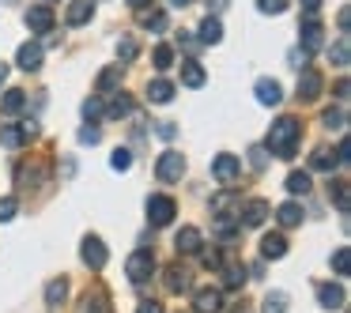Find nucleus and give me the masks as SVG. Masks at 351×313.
Listing matches in <instances>:
<instances>
[{"instance_id": "17", "label": "nucleus", "mask_w": 351, "mask_h": 313, "mask_svg": "<svg viewBox=\"0 0 351 313\" xmlns=\"http://www.w3.org/2000/svg\"><path fill=\"white\" fill-rule=\"evenodd\" d=\"M317 302L325 310H343V287L336 283H317Z\"/></svg>"}, {"instance_id": "9", "label": "nucleus", "mask_w": 351, "mask_h": 313, "mask_svg": "<svg viewBox=\"0 0 351 313\" xmlns=\"http://www.w3.org/2000/svg\"><path fill=\"white\" fill-rule=\"evenodd\" d=\"M27 27H31V34H49L53 31V8L49 4H34L27 12Z\"/></svg>"}, {"instance_id": "11", "label": "nucleus", "mask_w": 351, "mask_h": 313, "mask_svg": "<svg viewBox=\"0 0 351 313\" xmlns=\"http://www.w3.org/2000/svg\"><path fill=\"white\" fill-rule=\"evenodd\" d=\"M253 95H257V102L261 106H280L283 102V87L276 84V79H257V87H253Z\"/></svg>"}, {"instance_id": "39", "label": "nucleus", "mask_w": 351, "mask_h": 313, "mask_svg": "<svg viewBox=\"0 0 351 313\" xmlns=\"http://www.w3.org/2000/svg\"><path fill=\"white\" fill-rule=\"evenodd\" d=\"M16 212H19L16 197H4V200H0V223H12V219H16Z\"/></svg>"}, {"instance_id": "36", "label": "nucleus", "mask_w": 351, "mask_h": 313, "mask_svg": "<svg viewBox=\"0 0 351 313\" xmlns=\"http://www.w3.org/2000/svg\"><path fill=\"white\" fill-rule=\"evenodd\" d=\"M110 166L121 170V174H125V170H132V151H129V147H117L114 159H110Z\"/></svg>"}, {"instance_id": "10", "label": "nucleus", "mask_w": 351, "mask_h": 313, "mask_svg": "<svg viewBox=\"0 0 351 313\" xmlns=\"http://www.w3.org/2000/svg\"><path fill=\"white\" fill-rule=\"evenodd\" d=\"M193 310H197V313H219L223 310V290L200 287L197 295H193Z\"/></svg>"}, {"instance_id": "38", "label": "nucleus", "mask_w": 351, "mask_h": 313, "mask_svg": "<svg viewBox=\"0 0 351 313\" xmlns=\"http://www.w3.org/2000/svg\"><path fill=\"white\" fill-rule=\"evenodd\" d=\"M332 200H336V208H340V212H348V181H332Z\"/></svg>"}, {"instance_id": "28", "label": "nucleus", "mask_w": 351, "mask_h": 313, "mask_svg": "<svg viewBox=\"0 0 351 313\" xmlns=\"http://www.w3.org/2000/svg\"><path fill=\"white\" fill-rule=\"evenodd\" d=\"M287 192L291 197H298V192H310V174H306V170H295V174H287Z\"/></svg>"}, {"instance_id": "14", "label": "nucleus", "mask_w": 351, "mask_h": 313, "mask_svg": "<svg viewBox=\"0 0 351 313\" xmlns=\"http://www.w3.org/2000/svg\"><path fill=\"white\" fill-rule=\"evenodd\" d=\"M261 257H268V260H280V257H287V238H283L280 230H272V234H265V238H261Z\"/></svg>"}, {"instance_id": "22", "label": "nucleus", "mask_w": 351, "mask_h": 313, "mask_svg": "<svg viewBox=\"0 0 351 313\" xmlns=\"http://www.w3.org/2000/svg\"><path fill=\"white\" fill-rule=\"evenodd\" d=\"M170 99H174V84H170V79H155V84L147 87V102H155V106H167Z\"/></svg>"}, {"instance_id": "4", "label": "nucleus", "mask_w": 351, "mask_h": 313, "mask_svg": "<svg viewBox=\"0 0 351 313\" xmlns=\"http://www.w3.org/2000/svg\"><path fill=\"white\" fill-rule=\"evenodd\" d=\"M152 272H155L152 249H136V253L129 257V264H125V275H129L132 283H147V279H152Z\"/></svg>"}, {"instance_id": "32", "label": "nucleus", "mask_w": 351, "mask_h": 313, "mask_svg": "<svg viewBox=\"0 0 351 313\" xmlns=\"http://www.w3.org/2000/svg\"><path fill=\"white\" fill-rule=\"evenodd\" d=\"M310 166H313V170H332V166H336V155L328 151V147H317V151L310 155Z\"/></svg>"}, {"instance_id": "8", "label": "nucleus", "mask_w": 351, "mask_h": 313, "mask_svg": "<svg viewBox=\"0 0 351 313\" xmlns=\"http://www.w3.org/2000/svg\"><path fill=\"white\" fill-rule=\"evenodd\" d=\"M298 34H302V38H298V46H302V53H306V57H310V53H317V49H321V42H325V38H321V34H325V27H321L313 16L302 23V31H298Z\"/></svg>"}, {"instance_id": "33", "label": "nucleus", "mask_w": 351, "mask_h": 313, "mask_svg": "<svg viewBox=\"0 0 351 313\" xmlns=\"http://www.w3.org/2000/svg\"><path fill=\"white\" fill-rule=\"evenodd\" d=\"M80 313H110V310H106V298H102V295H84Z\"/></svg>"}, {"instance_id": "3", "label": "nucleus", "mask_w": 351, "mask_h": 313, "mask_svg": "<svg viewBox=\"0 0 351 313\" xmlns=\"http://www.w3.org/2000/svg\"><path fill=\"white\" fill-rule=\"evenodd\" d=\"M174 215H178V204L170 197H162V192L147 197V223H152V227H167Z\"/></svg>"}, {"instance_id": "20", "label": "nucleus", "mask_w": 351, "mask_h": 313, "mask_svg": "<svg viewBox=\"0 0 351 313\" xmlns=\"http://www.w3.org/2000/svg\"><path fill=\"white\" fill-rule=\"evenodd\" d=\"M238 219H245V227H261V223L268 219V204L265 200H250V204L238 212Z\"/></svg>"}, {"instance_id": "2", "label": "nucleus", "mask_w": 351, "mask_h": 313, "mask_svg": "<svg viewBox=\"0 0 351 313\" xmlns=\"http://www.w3.org/2000/svg\"><path fill=\"white\" fill-rule=\"evenodd\" d=\"M182 174H185V155L182 151H162L159 162H155V177H159L162 185H170V181H182Z\"/></svg>"}, {"instance_id": "41", "label": "nucleus", "mask_w": 351, "mask_h": 313, "mask_svg": "<svg viewBox=\"0 0 351 313\" xmlns=\"http://www.w3.org/2000/svg\"><path fill=\"white\" fill-rule=\"evenodd\" d=\"M321 121H325L328 129H343V121H348V117H343V110H325V114H321Z\"/></svg>"}, {"instance_id": "1", "label": "nucleus", "mask_w": 351, "mask_h": 313, "mask_svg": "<svg viewBox=\"0 0 351 313\" xmlns=\"http://www.w3.org/2000/svg\"><path fill=\"white\" fill-rule=\"evenodd\" d=\"M298 136H302V125L295 117H280V121L268 129V140H265V151H272L276 159H295L298 151Z\"/></svg>"}, {"instance_id": "6", "label": "nucleus", "mask_w": 351, "mask_h": 313, "mask_svg": "<svg viewBox=\"0 0 351 313\" xmlns=\"http://www.w3.org/2000/svg\"><path fill=\"white\" fill-rule=\"evenodd\" d=\"M321 87H325L321 72L317 68H302V76H298V102H317Z\"/></svg>"}, {"instance_id": "25", "label": "nucleus", "mask_w": 351, "mask_h": 313, "mask_svg": "<svg viewBox=\"0 0 351 313\" xmlns=\"http://www.w3.org/2000/svg\"><path fill=\"white\" fill-rule=\"evenodd\" d=\"M117 84H121V64H110L95 87H99V95H110V91H117Z\"/></svg>"}, {"instance_id": "34", "label": "nucleus", "mask_w": 351, "mask_h": 313, "mask_svg": "<svg viewBox=\"0 0 351 313\" xmlns=\"http://www.w3.org/2000/svg\"><path fill=\"white\" fill-rule=\"evenodd\" d=\"M152 61H155V68H159V72H167L170 64H174V49H170V46H155Z\"/></svg>"}, {"instance_id": "30", "label": "nucleus", "mask_w": 351, "mask_h": 313, "mask_svg": "<svg viewBox=\"0 0 351 313\" xmlns=\"http://www.w3.org/2000/svg\"><path fill=\"white\" fill-rule=\"evenodd\" d=\"M261 313H287V295H283V290H272V295L261 302Z\"/></svg>"}, {"instance_id": "24", "label": "nucleus", "mask_w": 351, "mask_h": 313, "mask_svg": "<svg viewBox=\"0 0 351 313\" xmlns=\"http://www.w3.org/2000/svg\"><path fill=\"white\" fill-rule=\"evenodd\" d=\"M140 27H147V31H167V16H162L159 8H140Z\"/></svg>"}, {"instance_id": "27", "label": "nucleus", "mask_w": 351, "mask_h": 313, "mask_svg": "<svg viewBox=\"0 0 351 313\" xmlns=\"http://www.w3.org/2000/svg\"><path fill=\"white\" fill-rule=\"evenodd\" d=\"M182 84L185 87H204V68L197 61H182Z\"/></svg>"}, {"instance_id": "47", "label": "nucleus", "mask_w": 351, "mask_h": 313, "mask_svg": "<svg viewBox=\"0 0 351 313\" xmlns=\"http://www.w3.org/2000/svg\"><path fill=\"white\" fill-rule=\"evenodd\" d=\"M155 132H159L162 140H174V136H178V129H174L170 121H159V125H155Z\"/></svg>"}, {"instance_id": "50", "label": "nucleus", "mask_w": 351, "mask_h": 313, "mask_svg": "<svg viewBox=\"0 0 351 313\" xmlns=\"http://www.w3.org/2000/svg\"><path fill=\"white\" fill-rule=\"evenodd\" d=\"M125 4H129V8H136V12H140V8H147V4H152V0H125Z\"/></svg>"}, {"instance_id": "40", "label": "nucleus", "mask_w": 351, "mask_h": 313, "mask_svg": "<svg viewBox=\"0 0 351 313\" xmlns=\"http://www.w3.org/2000/svg\"><path fill=\"white\" fill-rule=\"evenodd\" d=\"M257 8L265 16H280V12H287V0H257Z\"/></svg>"}, {"instance_id": "42", "label": "nucleus", "mask_w": 351, "mask_h": 313, "mask_svg": "<svg viewBox=\"0 0 351 313\" xmlns=\"http://www.w3.org/2000/svg\"><path fill=\"white\" fill-rule=\"evenodd\" d=\"M197 253H200V264H204V268H219L223 264L219 249H197Z\"/></svg>"}, {"instance_id": "15", "label": "nucleus", "mask_w": 351, "mask_h": 313, "mask_svg": "<svg viewBox=\"0 0 351 313\" xmlns=\"http://www.w3.org/2000/svg\"><path fill=\"white\" fill-rule=\"evenodd\" d=\"M23 110H27V91H19V87L4 91V99H0V114H4V117H19Z\"/></svg>"}, {"instance_id": "21", "label": "nucleus", "mask_w": 351, "mask_h": 313, "mask_svg": "<svg viewBox=\"0 0 351 313\" xmlns=\"http://www.w3.org/2000/svg\"><path fill=\"white\" fill-rule=\"evenodd\" d=\"M129 114H132V95L117 91L114 99H110V106H106V117H110V121H117V117H129Z\"/></svg>"}, {"instance_id": "16", "label": "nucleus", "mask_w": 351, "mask_h": 313, "mask_svg": "<svg viewBox=\"0 0 351 313\" xmlns=\"http://www.w3.org/2000/svg\"><path fill=\"white\" fill-rule=\"evenodd\" d=\"M162 275H167V279H162V287H167L170 295H182V290H189V272H185L182 264H170Z\"/></svg>"}, {"instance_id": "35", "label": "nucleus", "mask_w": 351, "mask_h": 313, "mask_svg": "<svg viewBox=\"0 0 351 313\" xmlns=\"http://www.w3.org/2000/svg\"><path fill=\"white\" fill-rule=\"evenodd\" d=\"M348 264H351V249H348V245H340V249L332 253V272L336 275H348Z\"/></svg>"}, {"instance_id": "12", "label": "nucleus", "mask_w": 351, "mask_h": 313, "mask_svg": "<svg viewBox=\"0 0 351 313\" xmlns=\"http://www.w3.org/2000/svg\"><path fill=\"white\" fill-rule=\"evenodd\" d=\"M31 136H34V125L31 121H27V125H4V129H0V144L12 147V151H16L23 140H31Z\"/></svg>"}, {"instance_id": "49", "label": "nucleus", "mask_w": 351, "mask_h": 313, "mask_svg": "<svg viewBox=\"0 0 351 313\" xmlns=\"http://www.w3.org/2000/svg\"><path fill=\"white\" fill-rule=\"evenodd\" d=\"M298 4H302L306 16H317V8H321V0H298Z\"/></svg>"}, {"instance_id": "23", "label": "nucleus", "mask_w": 351, "mask_h": 313, "mask_svg": "<svg viewBox=\"0 0 351 313\" xmlns=\"http://www.w3.org/2000/svg\"><path fill=\"white\" fill-rule=\"evenodd\" d=\"M276 219H280V227H298V223H302V208H298L295 200H287V204L276 208Z\"/></svg>"}, {"instance_id": "13", "label": "nucleus", "mask_w": 351, "mask_h": 313, "mask_svg": "<svg viewBox=\"0 0 351 313\" xmlns=\"http://www.w3.org/2000/svg\"><path fill=\"white\" fill-rule=\"evenodd\" d=\"M16 64L23 72H38L42 68V46H38V42H23L19 53H16Z\"/></svg>"}, {"instance_id": "26", "label": "nucleus", "mask_w": 351, "mask_h": 313, "mask_svg": "<svg viewBox=\"0 0 351 313\" xmlns=\"http://www.w3.org/2000/svg\"><path fill=\"white\" fill-rule=\"evenodd\" d=\"M200 42H204V46H215V42H223V23H219V19L208 16L204 23H200Z\"/></svg>"}, {"instance_id": "46", "label": "nucleus", "mask_w": 351, "mask_h": 313, "mask_svg": "<svg viewBox=\"0 0 351 313\" xmlns=\"http://www.w3.org/2000/svg\"><path fill=\"white\" fill-rule=\"evenodd\" d=\"M99 114H102V102H99V99H87V102H84V117L91 121V117H99Z\"/></svg>"}, {"instance_id": "37", "label": "nucleus", "mask_w": 351, "mask_h": 313, "mask_svg": "<svg viewBox=\"0 0 351 313\" xmlns=\"http://www.w3.org/2000/svg\"><path fill=\"white\" fill-rule=\"evenodd\" d=\"M117 57H121V64L136 61V42H132V38H121V42H117Z\"/></svg>"}, {"instance_id": "48", "label": "nucleus", "mask_w": 351, "mask_h": 313, "mask_svg": "<svg viewBox=\"0 0 351 313\" xmlns=\"http://www.w3.org/2000/svg\"><path fill=\"white\" fill-rule=\"evenodd\" d=\"M136 313H162V305L147 298V302H140V305H136Z\"/></svg>"}, {"instance_id": "44", "label": "nucleus", "mask_w": 351, "mask_h": 313, "mask_svg": "<svg viewBox=\"0 0 351 313\" xmlns=\"http://www.w3.org/2000/svg\"><path fill=\"white\" fill-rule=\"evenodd\" d=\"M242 279H245V268L242 264H230L227 268V287H242Z\"/></svg>"}, {"instance_id": "51", "label": "nucleus", "mask_w": 351, "mask_h": 313, "mask_svg": "<svg viewBox=\"0 0 351 313\" xmlns=\"http://www.w3.org/2000/svg\"><path fill=\"white\" fill-rule=\"evenodd\" d=\"M4 79H8V64L0 61V87H4Z\"/></svg>"}, {"instance_id": "45", "label": "nucleus", "mask_w": 351, "mask_h": 313, "mask_svg": "<svg viewBox=\"0 0 351 313\" xmlns=\"http://www.w3.org/2000/svg\"><path fill=\"white\" fill-rule=\"evenodd\" d=\"M250 162H253V170H265V162H268L265 147H253V151H250Z\"/></svg>"}, {"instance_id": "43", "label": "nucleus", "mask_w": 351, "mask_h": 313, "mask_svg": "<svg viewBox=\"0 0 351 313\" xmlns=\"http://www.w3.org/2000/svg\"><path fill=\"white\" fill-rule=\"evenodd\" d=\"M102 140V129L99 125H87V129H80V144H99Z\"/></svg>"}, {"instance_id": "29", "label": "nucleus", "mask_w": 351, "mask_h": 313, "mask_svg": "<svg viewBox=\"0 0 351 313\" xmlns=\"http://www.w3.org/2000/svg\"><path fill=\"white\" fill-rule=\"evenodd\" d=\"M64 298H69V283L64 279H53L46 287V305H64Z\"/></svg>"}, {"instance_id": "7", "label": "nucleus", "mask_w": 351, "mask_h": 313, "mask_svg": "<svg viewBox=\"0 0 351 313\" xmlns=\"http://www.w3.org/2000/svg\"><path fill=\"white\" fill-rule=\"evenodd\" d=\"M238 174H242V162H238V155H215V162H212V177H215V181L230 185Z\"/></svg>"}, {"instance_id": "31", "label": "nucleus", "mask_w": 351, "mask_h": 313, "mask_svg": "<svg viewBox=\"0 0 351 313\" xmlns=\"http://www.w3.org/2000/svg\"><path fill=\"white\" fill-rule=\"evenodd\" d=\"M328 57H332L336 68H348V61H351V57H348V34H340V38H336V46L328 49Z\"/></svg>"}, {"instance_id": "5", "label": "nucleus", "mask_w": 351, "mask_h": 313, "mask_svg": "<svg viewBox=\"0 0 351 313\" xmlns=\"http://www.w3.org/2000/svg\"><path fill=\"white\" fill-rule=\"evenodd\" d=\"M80 257H84V264L87 268H95V272H102L106 268V245H102V238H95V234H87L84 238V249H80Z\"/></svg>"}, {"instance_id": "19", "label": "nucleus", "mask_w": 351, "mask_h": 313, "mask_svg": "<svg viewBox=\"0 0 351 313\" xmlns=\"http://www.w3.org/2000/svg\"><path fill=\"white\" fill-rule=\"evenodd\" d=\"M91 16H95V0H72L64 19H69V27H84Z\"/></svg>"}, {"instance_id": "18", "label": "nucleus", "mask_w": 351, "mask_h": 313, "mask_svg": "<svg viewBox=\"0 0 351 313\" xmlns=\"http://www.w3.org/2000/svg\"><path fill=\"white\" fill-rule=\"evenodd\" d=\"M200 242H204V238H200L197 227H182V230L174 234V249H178V253H197Z\"/></svg>"}, {"instance_id": "52", "label": "nucleus", "mask_w": 351, "mask_h": 313, "mask_svg": "<svg viewBox=\"0 0 351 313\" xmlns=\"http://www.w3.org/2000/svg\"><path fill=\"white\" fill-rule=\"evenodd\" d=\"M170 4H174V8H185V4H189V0H170Z\"/></svg>"}]
</instances>
